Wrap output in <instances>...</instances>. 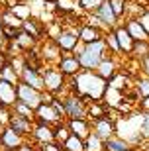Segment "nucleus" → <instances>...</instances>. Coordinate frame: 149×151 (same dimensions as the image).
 Returning <instances> with one entry per match:
<instances>
[{
    "instance_id": "1",
    "label": "nucleus",
    "mask_w": 149,
    "mask_h": 151,
    "mask_svg": "<svg viewBox=\"0 0 149 151\" xmlns=\"http://www.w3.org/2000/svg\"><path fill=\"white\" fill-rule=\"evenodd\" d=\"M106 88H108V83L94 71H83L75 75V81L71 83V90L77 96H81L84 102H100L104 98Z\"/></svg>"
},
{
    "instance_id": "2",
    "label": "nucleus",
    "mask_w": 149,
    "mask_h": 151,
    "mask_svg": "<svg viewBox=\"0 0 149 151\" xmlns=\"http://www.w3.org/2000/svg\"><path fill=\"white\" fill-rule=\"evenodd\" d=\"M104 59H106V41L104 39L84 45V49L81 51V55H78L81 69H84V71H96L98 65L104 61Z\"/></svg>"
},
{
    "instance_id": "3",
    "label": "nucleus",
    "mask_w": 149,
    "mask_h": 151,
    "mask_svg": "<svg viewBox=\"0 0 149 151\" xmlns=\"http://www.w3.org/2000/svg\"><path fill=\"white\" fill-rule=\"evenodd\" d=\"M63 106H65V114L69 120H89L86 118V102L77 96L75 92H71L69 96L63 98Z\"/></svg>"
},
{
    "instance_id": "4",
    "label": "nucleus",
    "mask_w": 149,
    "mask_h": 151,
    "mask_svg": "<svg viewBox=\"0 0 149 151\" xmlns=\"http://www.w3.org/2000/svg\"><path fill=\"white\" fill-rule=\"evenodd\" d=\"M43 86L45 90L49 92L51 96L53 94H63L67 88V83H65V75L61 73L59 69H45L43 71Z\"/></svg>"
},
{
    "instance_id": "5",
    "label": "nucleus",
    "mask_w": 149,
    "mask_h": 151,
    "mask_svg": "<svg viewBox=\"0 0 149 151\" xmlns=\"http://www.w3.org/2000/svg\"><path fill=\"white\" fill-rule=\"evenodd\" d=\"M16 96H18V102L26 104L28 108H32L33 112L41 106V92L28 86V84H24V83L16 84Z\"/></svg>"
},
{
    "instance_id": "6",
    "label": "nucleus",
    "mask_w": 149,
    "mask_h": 151,
    "mask_svg": "<svg viewBox=\"0 0 149 151\" xmlns=\"http://www.w3.org/2000/svg\"><path fill=\"white\" fill-rule=\"evenodd\" d=\"M92 134L102 141H108L116 135V124L112 118H100V120H94L92 122Z\"/></svg>"
},
{
    "instance_id": "7",
    "label": "nucleus",
    "mask_w": 149,
    "mask_h": 151,
    "mask_svg": "<svg viewBox=\"0 0 149 151\" xmlns=\"http://www.w3.org/2000/svg\"><path fill=\"white\" fill-rule=\"evenodd\" d=\"M33 120H35V124H47V126H57V124L63 122V118L55 112V108L51 104H43V102L33 112Z\"/></svg>"
},
{
    "instance_id": "8",
    "label": "nucleus",
    "mask_w": 149,
    "mask_h": 151,
    "mask_svg": "<svg viewBox=\"0 0 149 151\" xmlns=\"http://www.w3.org/2000/svg\"><path fill=\"white\" fill-rule=\"evenodd\" d=\"M33 139V143L37 147H43L47 143H53L55 141V134H53V128L47 126V124H33V132L30 135Z\"/></svg>"
},
{
    "instance_id": "9",
    "label": "nucleus",
    "mask_w": 149,
    "mask_h": 151,
    "mask_svg": "<svg viewBox=\"0 0 149 151\" xmlns=\"http://www.w3.org/2000/svg\"><path fill=\"white\" fill-rule=\"evenodd\" d=\"M24 141H26V137H22L20 134H16V132L10 129L8 126L2 128V132H0V147H2L4 151H8V149H20V147L24 145Z\"/></svg>"
},
{
    "instance_id": "10",
    "label": "nucleus",
    "mask_w": 149,
    "mask_h": 151,
    "mask_svg": "<svg viewBox=\"0 0 149 151\" xmlns=\"http://www.w3.org/2000/svg\"><path fill=\"white\" fill-rule=\"evenodd\" d=\"M8 128L14 129L16 134H20L22 137H30L33 132V120H28V118H22L18 114L12 112L10 116V122H8Z\"/></svg>"
},
{
    "instance_id": "11",
    "label": "nucleus",
    "mask_w": 149,
    "mask_h": 151,
    "mask_svg": "<svg viewBox=\"0 0 149 151\" xmlns=\"http://www.w3.org/2000/svg\"><path fill=\"white\" fill-rule=\"evenodd\" d=\"M18 102L16 86L0 78V108H12Z\"/></svg>"
},
{
    "instance_id": "12",
    "label": "nucleus",
    "mask_w": 149,
    "mask_h": 151,
    "mask_svg": "<svg viewBox=\"0 0 149 151\" xmlns=\"http://www.w3.org/2000/svg\"><path fill=\"white\" fill-rule=\"evenodd\" d=\"M20 83L28 84V86H32V88L39 90V92H43L45 86H43V77H41V73L39 71H33V69H30L28 65H26V69L22 71V75H20Z\"/></svg>"
},
{
    "instance_id": "13",
    "label": "nucleus",
    "mask_w": 149,
    "mask_h": 151,
    "mask_svg": "<svg viewBox=\"0 0 149 151\" xmlns=\"http://www.w3.org/2000/svg\"><path fill=\"white\" fill-rule=\"evenodd\" d=\"M55 43L59 45L61 49H65V51L77 49V45L81 43V37H78V32H75V29H65V32H61V34L57 35Z\"/></svg>"
},
{
    "instance_id": "14",
    "label": "nucleus",
    "mask_w": 149,
    "mask_h": 151,
    "mask_svg": "<svg viewBox=\"0 0 149 151\" xmlns=\"http://www.w3.org/2000/svg\"><path fill=\"white\" fill-rule=\"evenodd\" d=\"M67 128H69V132L73 135H77L81 139H86L90 135V132H92L89 120H67Z\"/></svg>"
},
{
    "instance_id": "15",
    "label": "nucleus",
    "mask_w": 149,
    "mask_h": 151,
    "mask_svg": "<svg viewBox=\"0 0 149 151\" xmlns=\"http://www.w3.org/2000/svg\"><path fill=\"white\" fill-rule=\"evenodd\" d=\"M59 71L63 75H78L81 73V63H78V57L75 55H65L59 59Z\"/></svg>"
},
{
    "instance_id": "16",
    "label": "nucleus",
    "mask_w": 149,
    "mask_h": 151,
    "mask_svg": "<svg viewBox=\"0 0 149 151\" xmlns=\"http://www.w3.org/2000/svg\"><path fill=\"white\" fill-rule=\"evenodd\" d=\"M114 35H116V41H118V47H120V51H124V53H130V51H133V41L132 35L127 34L126 28H118L116 32H114Z\"/></svg>"
},
{
    "instance_id": "17",
    "label": "nucleus",
    "mask_w": 149,
    "mask_h": 151,
    "mask_svg": "<svg viewBox=\"0 0 149 151\" xmlns=\"http://www.w3.org/2000/svg\"><path fill=\"white\" fill-rule=\"evenodd\" d=\"M126 29H127V34L132 35V39L133 41H149V35H147V32H145L143 28H141V24L135 20V18H132V20H127V26H126Z\"/></svg>"
},
{
    "instance_id": "18",
    "label": "nucleus",
    "mask_w": 149,
    "mask_h": 151,
    "mask_svg": "<svg viewBox=\"0 0 149 151\" xmlns=\"http://www.w3.org/2000/svg\"><path fill=\"white\" fill-rule=\"evenodd\" d=\"M96 16H98V20H100L102 24H104V26H108V28L116 24V14L112 12L110 0H104V4H102V6L98 8V10H96Z\"/></svg>"
},
{
    "instance_id": "19",
    "label": "nucleus",
    "mask_w": 149,
    "mask_h": 151,
    "mask_svg": "<svg viewBox=\"0 0 149 151\" xmlns=\"http://www.w3.org/2000/svg\"><path fill=\"white\" fill-rule=\"evenodd\" d=\"M78 37H81V43L89 45V43H94V41H100L102 35H100V29L92 28V26H84V28L78 29Z\"/></svg>"
},
{
    "instance_id": "20",
    "label": "nucleus",
    "mask_w": 149,
    "mask_h": 151,
    "mask_svg": "<svg viewBox=\"0 0 149 151\" xmlns=\"http://www.w3.org/2000/svg\"><path fill=\"white\" fill-rule=\"evenodd\" d=\"M96 75H98V77H102L106 83H108V81H110V78L116 75V63L106 57L104 61L98 65V69H96Z\"/></svg>"
},
{
    "instance_id": "21",
    "label": "nucleus",
    "mask_w": 149,
    "mask_h": 151,
    "mask_svg": "<svg viewBox=\"0 0 149 151\" xmlns=\"http://www.w3.org/2000/svg\"><path fill=\"white\" fill-rule=\"evenodd\" d=\"M130 147L132 145L124 137H120V135H114L112 139L104 141V151H127Z\"/></svg>"
},
{
    "instance_id": "22",
    "label": "nucleus",
    "mask_w": 149,
    "mask_h": 151,
    "mask_svg": "<svg viewBox=\"0 0 149 151\" xmlns=\"http://www.w3.org/2000/svg\"><path fill=\"white\" fill-rule=\"evenodd\" d=\"M14 41H16V45L18 47H20V49H32L33 47V43H35V37H32V35L30 34H26V32H18V35L16 37H14Z\"/></svg>"
},
{
    "instance_id": "23",
    "label": "nucleus",
    "mask_w": 149,
    "mask_h": 151,
    "mask_svg": "<svg viewBox=\"0 0 149 151\" xmlns=\"http://www.w3.org/2000/svg\"><path fill=\"white\" fill-rule=\"evenodd\" d=\"M63 149L65 151H84V139L77 137V135H69L67 141L63 143Z\"/></svg>"
},
{
    "instance_id": "24",
    "label": "nucleus",
    "mask_w": 149,
    "mask_h": 151,
    "mask_svg": "<svg viewBox=\"0 0 149 151\" xmlns=\"http://www.w3.org/2000/svg\"><path fill=\"white\" fill-rule=\"evenodd\" d=\"M84 151H104V141L98 139V137L90 132V135L84 139Z\"/></svg>"
},
{
    "instance_id": "25",
    "label": "nucleus",
    "mask_w": 149,
    "mask_h": 151,
    "mask_svg": "<svg viewBox=\"0 0 149 151\" xmlns=\"http://www.w3.org/2000/svg\"><path fill=\"white\" fill-rule=\"evenodd\" d=\"M0 78H2V81H6V83H12L14 86L20 83V75H18L16 71L10 67V63H8V65H6V67L0 71Z\"/></svg>"
},
{
    "instance_id": "26",
    "label": "nucleus",
    "mask_w": 149,
    "mask_h": 151,
    "mask_svg": "<svg viewBox=\"0 0 149 151\" xmlns=\"http://www.w3.org/2000/svg\"><path fill=\"white\" fill-rule=\"evenodd\" d=\"M53 134H55V141L57 143H65L67 141V137L71 135V132H69V128H67V124H57V126H53Z\"/></svg>"
},
{
    "instance_id": "27",
    "label": "nucleus",
    "mask_w": 149,
    "mask_h": 151,
    "mask_svg": "<svg viewBox=\"0 0 149 151\" xmlns=\"http://www.w3.org/2000/svg\"><path fill=\"white\" fill-rule=\"evenodd\" d=\"M12 112L18 114V116H22V118L33 120V110H32V108H28L26 104H22V102H16V104L12 106Z\"/></svg>"
},
{
    "instance_id": "28",
    "label": "nucleus",
    "mask_w": 149,
    "mask_h": 151,
    "mask_svg": "<svg viewBox=\"0 0 149 151\" xmlns=\"http://www.w3.org/2000/svg\"><path fill=\"white\" fill-rule=\"evenodd\" d=\"M126 81H127V78L124 77V75H118L116 73L114 77L110 78V81H108V86H110V88H116V90H120V92H122V90L126 88Z\"/></svg>"
},
{
    "instance_id": "29",
    "label": "nucleus",
    "mask_w": 149,
    "mask_h": 151,
    "mask_svg": "<svg viewBox=\"0 0 149 151\" xmlns=\"http://www.w3.org/2000/svg\"><path fill=\"white\" fill-rule=\"evenodd\" d=\"M12 14H14V16H18L20 18V20H22V22H26V20H28V16H30V8L28 6H24V4H16V6H12Z\"/></svg>"
},
{
    "instance_id": "30",
    "label": "nucleus",
    "mask_w": 149,
    "mask_h": 151,
    "mask_svg": "<svg viewBox=\"0 0 149 151\" xmlns=\"http://www.w3.org/2000/svg\"><path fill=\"white\" fill-rule=\"evenodd\" d=\"M133 53L137 57H147L149 55V41H137V43H133Z\"/></svg>"
},
{
    "instance_id": "31",
    "label": "nucleus",
    "mask_w": 149,
    "mask_h": 151,
    "mask_svg": "<svg viewBox=\"0 0 149 151\" xmlns=\"http://www.w3.org/2000/svg\"><path fill=\"white\" fill-rule=\"evenodd\" d=\"M78 4L83 6L84 10H90V12H96L100 6L104 4V0H78Z\"/></svg>"
},
{
    "instance_id": "32",
    "label": "nucleus",
    "mask_w": 149,
    "mask_h": 151,
    "mask_svg": "<svg viewBox=\"0 0 149 151\" xmlns=\"http://www.w3.org/2000/svg\"><path fill=\"white\" fill-rule=\"evenodd\" d=\"M43 57L45 59H59V45L57 43H49L47 47H45V51H43Z\"/></svg>"
},
{
    "instance_id": "33",
    "label": "nucleus",
    "mask_w": 149,
    "mask_h": 151,
    "mask_svg": "<svg viewBox=\"0 0 149 151\" xmlns=\"http://www.w3.org/2000/svg\"><path fill=\"white\" fill-rule=\"evenodd\" d=\"M110 6H112V12L118 16L126 14V0H110Z\"/></svg>"
},
{
    "instance_id": "34",
    "label": "nucleus",
    "mask_w": 149,
    "mask_h": 151,
    "mask_svg": "<svg viewBox=\"0 0 149 151\" xmlns=\"http://www.w3.org/2000/svg\"><path fill=\"white\" fill-rule=\"evenodd\" d=\"M139 92V96L141 98H145V96H149V78H141V81H137V88H135Z\"/></svg>"
},
{
    "instance_id": "35",
    "label": "nucleus",
    "mask_w": 149,
    "mask_h": 151,
    "mask_svg": "<svg viewBox=\"0 0 149 151\" xmlns=\"http://www.w3.org/2000/svg\"><path fill=\"white\" fill-rule=\"evenodd\" d=\"M139 134H141V137H149V114H143V116H141Z\"/></svg>"
},
{
    "instance_id": "36",
    "label": "nucleus",
    "mask_w": 149,
    "mask_h": 151,
    "mask_svg": "<svg viewBox=\"0 0 149 151\" xmlns=\"http://www.w3.org/2000/svg\"><path fill=\"white\" fill-rule=\"evenodd\" d=\"M39 151H65V149H63V145H61V143L53 141V143H47V145L39 147Z\"/></svg>"
},
{
    "instance_id": "37",
    "label": "nucleus",
    "mask_w": 149,
    "mask_h": 151,
    "mask_svg": "<svg viewBox=\"0 0 149 151\" xmlns=\"http://www.w3.org/2000/svg\"><path fill=\"white\" fill-rule=\"evenodd\" d=\"M139 24H141V28L147 32V35H149V12H143L141 16H139V20H137Z\"/></svg>"
},
{
    "instance_id": "38",
    "label": "nucleus",
    "mask_w": 149,
    "mask_h": 151,
    "mask_svg": "<svg viewBox=\"0 0 149 151\" xmlns=\"http://www.w3.org/2000/svg\"><path fill=\"white\" fill-rule=\"evenodd\" d=\"M106 41L110 43V47L114 51H120V47H118V41H116V35L114 34H106Z\"/></svg>"
},
{
    "instance_id": "39",
    "label": "nucleus",
    "mask_w": 149,
    "mask_h": 151,
    "mask_svg": "<svg viewBox=\"0 0 149 151\" xmlns=\"http://www.w3.org/2000/svg\"><path fill=\"white\" fill-rule=\"evenodd\" d=\"M139 108H141L143 114H149V96H145V98L139 100Z\"/></svg>"
},
{
    "instance_id": "40",
    "label": "nucleus",
    "mask_w": 149,
    "mask_h": 151,
    "mask_svg": "<svg viewBox=\"0 0 149 151\" xmlns=\"http://www.w3.org/2000/svg\"><path fill=\"white\" fill-rule=\"evenodd\" d=\"M18 151H39V147L33 145V143H30V141H24V145L20 147Z\"/></svg>"
},
{
    "instance_id": "41",
    "label": "nucleus",
    "mask_w": 149,
    "mask_h": 151,
    "mask_svg": "<svg viewBox=\"0 0 149 151\" xmlns=\"http://www.w3.org/2000/svg\"><path fill=\"white\" fill-rule=\"evenodd\" d=\"M6 35H4V26H2V16H0V45H4Z\"/></svg>"
},
{
    "instance_id": "42",
    "label": "nucleus",
    "mask_w": 149,
    "mask_h": 151,
    "mask_svg": "<svg viewBox=\"0 0 149 151\" xmlns=\"http://www.w3.org/2000/svg\"><path fill=\"white\" fill-rule=\"evenodd\" d=\"M143 73L147 75V78H149V55L143 59Z\"/></svg>"
},
{
    "instance_id": "43",
    "label": "nucleus",
    "mask_w": 149,
    "mask_h": 151,
    "mask_svg": "<svg viewBox=\"0 0 149 151\" xmlns=\"http://www.w3.org/2000/svg\"><path fill=\"white\" fill-rule=\"evenodd\" d=\"M127 151H137V149H135V147H130V149H127Z\"/></svg>"
},
{
    "instance_id": "44",
    "label": "nucleus",
    "mask_w": 149,
    "mask_h": 151,
    "mask_svg": "<svg viewBox=\"0 0 149 151\" xmlns=\"http://www.w3.org/2000/svg\"><path fill=\"white\" fill-rule=\"evenodd\" d=\"M8 151H18V149H8Z\"/></svg>"
}]
</instances>
